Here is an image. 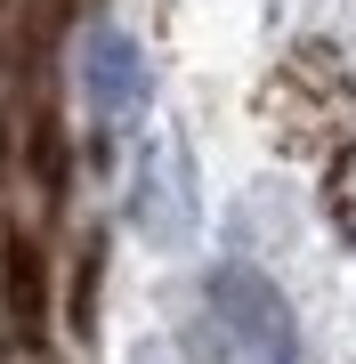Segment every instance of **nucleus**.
<instances>
[{"label":"nucleus","instance_id":"f03ea898","mask_svg":"<svg viewBox=\"0 0 356 364\" xmlns=\"http://www.w3.org/2000/svg\"><path fill=\"white\" fill-rule=\"evenodd\" d=\"M41 299H49V275H41V243L33 235H9V308L25 316H41Z\"/></svg>","mask_w":356,"mask_h":364},{"label":"nucleus","instance_id":"f257e3e1","mask_svg":"<svg viewBox=\"0 0 356 364\" xmlns=\"http://www.w3.org/2000/svg\"><path fill=\"white\" fill-rule=\"evenodd\" d=\"M90 97H97V122H106V130H122V122L138 114V97H146L138 49H130V33H114V25L90 33Z\"/></svg>","mask_w":356,"mask_h":364}]
</instances>
